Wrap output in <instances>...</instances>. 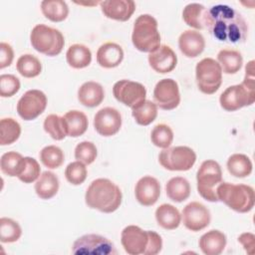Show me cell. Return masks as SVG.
<instances>
[{
	"instance_id": "obj_1",
	"label": "cell",
	"mask_w": 255,
	"mask_h": 255,
	"mask_svg": "<svg viewBox=\"0 0 255 255\" xmlns=\"http://www.w3.org/2000/svg\"><path fill=\"white\" fill-rule=\"evenodd\" d=\"M202 23L203 29L221 42L244 43L248 36V24L243 16L225 4L206 8Z\"/></svg>"
},
{
	"instance_id": "obj_2",
	"label": "cell",
	"mask_w": 255,
	"mask_h": 255,
	"mask_svg": "<svg viewBox=\"0 0 255 255\" xmlns=\"http://www.w3.org/2000/svg\"><path fill=\"white\" fill-rule=\"evenodd\" d=\"M123 199L120 187L108 178H97L91 182L85 194L86 204L104 213L116 211Z\"/></svg>"
},
{
	"instance_id": "obj_3",
	"label": "cell",
	"mask_w": 255,
	"mask_h": 255,
	"mask_svg": "<svg viewBox=\"0 0 255 255\" xmlns=\"http://www.w3.org/2000/svg\"><path fill=\"white\" fill-rule=\"evenodd\" d=\"M254 60L247 63L245 77L241 84L233 85L225 89L220 95L219 103L223 110L234 112L243 107L251 106L255 101V74Z\"/></svg>"
},
{
	"instance_id": "obj_4",
	"label": "cell",
	"mask_w": 255,
	"mask_h": 255,
	"mask_svg": "<svg viewBox=\"0 0 255 255\" xmlns=\"http://www.w3.org/2000/svg\"><path fill=\"white\" fill-rule=\"evenodd\" d=\"M121 242L129 255H155L162 248V239L158 233L143 230L136 225H128L123 229Z\"/></svg>"
},
{
	"instance_id": "obj_5",
	"label": "cell",
	"mask_w": 255,
	"mask_h": 255,
	"mask_svg": "<svg viewBox=\"0 0 255 255\" xmlns=\"http://www.w3.org/2000/svg\"><path fill=\"white\" fill-rule=\"evenodd\" d=\"M216 194L218 201L236 212L246 213L254 207L255 192L250 185L222 181L216 188Z\"/></svg>"
},
{
	"instance_id": "obj_6",
	"label": "cell",
	"mask_w": 255,
	"mask_h": 255,
	"mask_svg": "<svg viewBox=\"0 0 255 255\" xmlns=\"http://www.w3.org/2000/svg\"><path fill=\"white\" fill-rule=\"evenodd\" d=\"M131 42L138 51L145 53H151L160 46L158 24L153 16L141 14L135 19L132 28Z\"/></svg>"
},
{
	"instance_id": "obj_7",
	"label": "cell",
	"mask_w": 255,
	"mask_h": 255,
	"mask_svg": "<svg viewBox=\"0 0 255 255\" xmlns=\"http://www.w3.org/2000/svg\"><path fill=\"white\" fill-rule=\"evenodd\" d=\"M30 41L36 51L50 57L59 55L65 45L62 32L44 24H38L32 29Z\"/></svg>"
},
{
	"instance_id": "obj_8",
	"label": "cell",
	"mask_w": 255,
	"mask_h": 255,
	"mask_svg": "<svg viewBox=\"0 0 255 255\" xmlns=\"http://www.w3.org/2000/svg\"><path fill=\"white\" fill-rule=\"evenodd\" d=\"M197 191L201 197L210 202H217L216 188L223 181L220 164L213 160H204L196 172Z\"/></svg>"
},
{
	"instance_id": "obj_9",
	"label": "cell",
	"mask_w": 255,
	"mask_h": 255,
	"mask_svg": "<svg viewBox=\"0 0 255 255\" xmlns=\"http://www.w3.org/2000/svg\"><path fill=\"white\" fill-rule=\"evenodd\" d=\"M196 84L200 92L212 95L218 91L222 84V70L217 61L204 58L195 67Z\"/></svg>"
},
{
	"instance_id": "obj_10",
	"label": "cell",
	"mask_w": 255,
	"mask_h": 255,
	"mask_svg": "<svg viewBox=\"0 0 255 255\" xmlns=\"http://www.w3.org/2000/svg\"><path fill=\"white\" fill-rule=\"evenodd\" d=\"M162 167L171 171L189 170L196 161L195 151L185 145L163 148L158 155Z\"/></svg>"
},
{
	"instance_id": "obj_11",
	"label": "cell",
	"mask_w": 255,
	"mask_h": 255,
	"mask_svg": "<svg viewBox=\"0 0 255 255\" xmlns=\"http://www.w3.org/2000/svg\"><path fill=\"white\" fill-rule=\"evenodd\" d=\"M74 254L116 255L118 252L114 243L108 238L98 234H86L79 237L73 244Z\"/></svg>"
},
{
	"instance_id": "obj_12",
	"label": "cell",
	"mask_w": 255,
	"mask_h": 255,
	"mask_svg": "<svg viewBox=\"0 0 255 255\" xmlns=\"http://www.w3.org/2000/svg\"><path fill=\"white\" fill-rule=\"evenodd\" d=\"M113 94L117 101L133 109L145 101V87L130 80H120L113 87Z\"/></svg>"
},
{
	"instance_id": "obj_13",
	"label": "cell",
	"mask_w": 255,
	"mask_h": 255,
	"mask_svg": "<svg viewBox=\"0 0 255 255\" xmlns=\"http://www.w3.org/2000/svg\"><path fill=\"white\" fill-rule=\"evenodd\" d=\"M47 107V97L40 90H29L19 99L17 113L25 121L38 118Z\"/></svg>"
},
{
	"instance_id": "obj_14",
	"label": "cell",
	"mask_w": 255,
	"mask_h": 255,
	"mask_svg": "<svg viewBox=\"0 0 255 255\" xmlns=\"http://www.w3.org/2000/svg\"><path fill=\"white\" fill-rule=\"evenodd\" d=\"M155 105L162 110L170 111L178 107L180 103L179 87L175 80L162 79L158 81L153 90Z\"/></svg>"
},
{
	"instance_id": "obj_15",
	"label": "cell",
	"mask_w": 255,
	"mask_h": 255,
	"mask_svg": "<svg viewBox=\"0 0 255 255\" xmlns=\"http://www.w3.org/2000/svg\"><path fill=\"white\" fill-rule=\"evenodd\" d=\"M184 226L193 232L206 228L211 220L209 209L200 202L192 201L184 206L181 214Z\"/></svg>"
},
{
	"instance_id": "obj_16",
	"label": "cell",
	"mask_w": 255,
	"mask_h": 255,
	"mask_svg": "<svg viewBox=\"0 0 255 255\" xmlns=\"http://www.w3.org/2000/svg\"><path fill=\"white\" fill-rule=\"evenodd\" d=\"M122 127L121 113L111 107H106L98 111L94 117V128L103 136L116 134Z\"/></svg>"
},
{
	"instance_id": "obj_17",
	"label": "cell",
	"mask_w": 255,
	"mask_h": 255,
	"mask_svg": "<svg viewBox=\"0 0 255 255\" xmlns=\"http://www.w3.org/2000/svg\"><path fill=\"white\" fill-rule=\"evenodd\" d=\"M136 200L143 206L153 205L160 195L159 181L150 175L142 176L138 179L134 187Z\"/></svg>"
},
{
	"instance_id": "obj_18",
	"label": "cell",
	"mask_w": 255,
	"mask_h": 255,
	"mask_svg": "<svg viewBox=\"0 0 255 255\" xmlns=\"http://www.w3.org/2000/svg\"><path fill=\"white\" fill-rule=\"evenodd\" d=\"M149 66L159 74L170 73L177 64V56L167 45H160L155 51L148 54Z\"/></svg>"
},
{
	"instance_id": "obj_19",
	"label": "cell",
	"mask_w": 255,
	"mask_h": 255,
	"mask_svg": "<svg viewBox=\"0 0 255 255\" xmlns=\"http://www.w3.org/2000/svg\"><path fill=\"white\" fill-rule=\"evenodd\" d=\"M103 14L110 19L117 21H128L135 10V3L132 0H105L101 1Z\"/></svg>"
},
{
	"instance_id": "obj_20",
	"label": "cell",
	"mask_w": 255,
	"mask_h": 255,
	"mask_svg": "<svg viewBox=\"0 0 255 255\" xmlns=\"http://www.w3.org/2000/svg\"><path fill=\"white\" fill-rule=\"evenodd\" d=\"M180 52L187 58L199 56L205 48V40L202 34L195 30H185L178 38Z\"/></svg>"
},
{
	"instance_id": "obj_21",
	"label": "cell",
	"mask_w": 255,
	"mask_h": 255,
	"mask_svg": "<svg viewBox=\"0 0 255 255\" xmlns=\"http://www.w3.org/2000/svg\"><path fill=\"white\" fill-rule=\"evenodd\" d=\"M123 59V48L114 42H107L101 45L97 51V62L101 67L106 69L118 67Z\"/></svg>"
},
{
	"instance_id": "obj_22",
	"label": "cell",
	"mask_w": 255,
	"mask_h": 255,
	"mask_svg": "<svg viewBox=\"0 0 255 255\" xmlns=\"http://www.w3.org/2000/svg\"><path fill=\"white\" fill-rule=\"evenodd\" d=\"M227 243L226 235L217 229H212L204 233L199 241L198 245L200 250L205 255H219L225 249Z\"/></svg>"
},
{
	"instance_id": "obj_23",
	"label": "cell",
	"mask_w": 255,
	"mask_h": 255,
	"mask_svg": "<svg viewBox=\"0 0 255 255\" xmlns=\"http://www.w3.org/2000/svg\"><path fill=\"white\" fill-rule=\"evenodd\" d=\"M105 99V91L101 84L89 81L84 83L78 90L79 102L88 108H95L102 104Z\"/></svg>"
},
{
	"instance_id": "obj_24",
	"label": "cell",
	"mask_w": 255,
	"mask_h": 255,
	"mask_svg": "<svg viewBox=\"0 0 255 255\" xmlns=\"http://www.w3.org/2000/svg\"><path fill=\"white\" fill-rule=\"evenodd\" d=\"M155 219L157 224L167 230L177 228L181 221V214L178 209L168 203L159 205L155 210Z\"/></svg>"
},
{
	"instance_id": "obj_25",
	"label": "cell",
	"mask_w": 255,
	"mask_h": 255,
	"mask_svg": "<svg viewBox=\"0 0 255 255\" xmlns=\"http://www.w3.org/2000/svg\"><path fill=\"white\" fill-rule=\"evenodd\" d=\"M59 178L52 171H44L35 183V191L42 199L54 197L59 190Z\"/></svg>"
},
{
	"instance_id": "obj_26",
	"label": "cell",
	"mask_w": 255,
	"mask_h": 255,
	"mask_svg": "<svg viewBox=\"0 0 255 255\" xmlns=\"http://www.w3.org/2000/svg\"><path fill=\"white\" fill-rule=\"evenodd\" d=\"M165 191L170 200L174 202H182L189 197L191 187L186 178L182 176H175L166 182Z\"/></svg>"
},
{
	"instance_id": "obj_27",
	"label": "cell",
	"mask_w": 255,
	"mask_h": 255,
	"mask_svg": "<svg viewBox=\"0 0 255 255\" xmlns=\"http://www.w3.org/2000/svg\"><path fill=\"white\" fill-rule=\"evenodd\" d=\"M66 59L72 68L83 69L91 64L92 52L83 44H73L67 50Z\"/></svg>"
},
{
	"instance_id": "obj_28",
	"label": "cell",
	"mask_w": 255,
	"mask_h": 255,
	"mask_svg": "<svg viewBox=\"0 0 255 255\" xmlns=\"http://www.w3.org/2000/svg\"><path fill=\"white\" fill-rule=\"evenodd\" d=\"M217 62L221 67L222 73L231 75L236 74L242 68L243 57L239 51L222 49L217 54Z\"/></svg>"
},
{
	"instance_id": "obj_29",
	"label": "cell",
	"mask_w": 255,
	"mask_h": 255,
	"mask_svg": "<svg viewBox=\"0 0 255 255\" xmlns=\"http://www.w3.org/2000/svg\"><path fill=\"white\" fill-rule=\"evenodd\" d=\"M66 122L67 132L69 136L78 137L84 134L88 128V118L87 116L78 110H72L64 115Z\"/></svg>"
},
{
	"instance_id": "obj_30",
	"label": "cell",
	"mask_w": 255,
	"mask_h": 255,
	"mask_svg": "<svg viewBox=\"0 0 255 255\" xmlns=\"http://www.w3.org/2000/svg\"><path fill=\"white\" fill-rule=\"evenodd\" d=\"M226 166L231 175L239 178L249 176L253 169L251 159L243 153H234L230 155L227 159Z\"/></svg>"
},
{
	"instance_id": "obj_31",
	"label": "cell",
	"mask_w": 255,
	"mask_h": 255,
	"mask_svg": "<svg viewBox=\"0 0 255 255\" xmlns=\"http://www.w3.org/2000/svg\"><path fill=\"white\" fill-rule=\"evenodd\" d=\"M41 10L52 22H62L69 15L68 4L63 0H44L41 2Z\"/></svg>"
},
{
	"instance_id": "obj_32",
	"label": "cell",
	"mask_w": 255,
	"mask_h": 255,
	"mask_svg": "<svg viewBox=\"0 0 255 255\" xmlns=\"http://www.w3.org/2000/svg\"><path fill=\"white\" fill-rule=\"evenodd\" d=\"M25 157L16 151L5 152L0 159V167L4 174L8 176H19L23 170Z\"/></svg>"
},
{
	"instance_id": "obj_33",
	"label": "cell",
	"mask_w": 255,
	"mask_h": 255,
	"mask_svg": "<svg viewBox=\"0 0 255 255\" xmlns=\"http://www.w3.org/2000/svg\"><path fill=\"white\" fill-rule=\"evenodd\" d=\"M206 11V7L200 3H189L182 11V19L186 25L191 28L202 30L203 29V17Z\"/></svg>"
},
{
	"instance_id": "obj_34",
	"label": "cell",
	"mask_w": 255,
	"mask_h": 255,
	"mask_svg": "<svg viewBox=\"0 0 255 255\" xmlns=\"http://www.w3.org/2000/svg\"><path fill=\"white\" fill-rule=\"evenodd\" d=\"M16 69L21 76L25 78H34L40 75L42 71V64L34 55L24 54L18 58Z\"/></svg>"
},
{
	"instance_id": "obj_35",
	"label": "cell",
	"mask_w": 255,
	"mask_h": 255,
	"mask_svg": "<svg viewBox=\"0 0 255 255\" xmlns=\"http://www.w3.org/2000/svg\"><path fill=\"white\" fill-rule=\"evenodd\" d=\"M131 115L138 125L148 126L157 117V106L153 102L145 100L137 107L131 109Z\"/></svg>"
},
{
	"instance_id": "obj_36",
	"label": "cell",
	"mask_w": 255,
	"mask_h": 255,
	"mask_svg": "<svg viewBox=\"0 0 255 255\" xmlns=\"http://www.w3.org/2000/svg\"><path fill=\"white\" fill-rule=\"evenodd\" d=\"M21 134L19 123L12 118H4L0 121V144L9 145L15 142Z\"/></svg>"
},
{
	"instance_id": "obj_37",
	"label": "cell",
	"mask_w": 255,
	"mask_h": 255,
	"mask_svg": "<svg viewBox=\"0 0 255 255\" xmlns=\"http://www.w3.org/2000/svg\"><path fill=\"white\" fill-rule=\"evenodd\" d=\"M43 127L45 131L55 140H62L68 135L64 117L51 114L45 118Z\"/></svg>"
},
{
	"instance_id": "obj_38",
	"label": "cell",
	"mask_w": 255,
	"mask_h": 255,
	"mask_svg": "<svg viewBox=\"0 0 255 255\" xmlns=\"http://www.w3.org/2000/svg\"><path fill=\"white\" fill-rule=\"evenodd\" d=\"M22 235V228L11 218H0V241L2 243L16 242Z\"/></svg>"
},
{
	"instance_id": "obj_39",
	"label": "cell",
	"mask_w": 255,
	"mask_h": 255,
	"mask_svg": "<svg viewBox=\"0 0 255 255\" xmlns=\"http://www.w3.org/2000/svg\"><path fill=\"white\" fill-rule=\"evenodd\" d=\"M40 159L42 163L51 169L60 167L65 160L63 150L57 145H47L40 151Z\"/></svg>"
},
{
	"instance_id": "obj_40",
	"label": "cell",
	"mask_w": 255,
	"mask_h": 255,
	"mask_svg": "<svg viewBox=\"0 0 255 255\" xmlns=\"http://www.w3.org/2000/svg\"><path fill=\"white\" fill-rule=\"evenodd\" d=\"M151 142L160 148H167L173 140V131L171 128L165 124L156 125L150 132Z\"/></svg>"
},
{
	"instance_id": "obj_41",
	"label": "cell",
	"mask_w": 255,
	"mask_h": 255,
	"mask_svg": "<svg viewBox=\"0 0 255 255\" xmlns=\"http://www.w3.org/2000/svg\"><path fill=\"white\" fill-rule=\"evenodd\" d=\"M88 170L85 163L76 160L69 163L65 169L66 179L73 185L82 184L87 178Z\"/></svg>"
},
{
	"instance_id": "obj_42",
	"label": "cell",
	"mask_w": 255,
	"mask_h": 255,
	"mask_svg": "<svg viewBox=\"0 0 255 255\" xmlns=\"http://www.w3.org/2000/svg\"><path fill=\"white\" fill-rule=\"evenodd\" d=\"M97 154V147L92 141L84 140L75 147V158L85 164L93 163L96 160Z\"/></svg>"
},
{
	"instance_id": "obj_43",
	"label": "cell",
	"mask_w": 255,
	"mask_h": 255,
	"mask_svg": "<svg viewBox=\"0 0 255 255\" xmlns=\"http://www.w3.org/2000/svg\"><path fill=\"white\" fill-rule=\"evenodd\" d=\"M41 172V167L38 161L30 156H25V163L21 174L18 178L24 183H31L39 178Z\"/></svg>"
},
{
	"instance_id": "obj_44",
	"label": "cell",
	"mask_w": 255,
	"mask_h": 255,
	"mask_svg": "<svg viewBox=\"0 0 255 255\" xmlns=\"http://www.w3.org/2000/svg\"><path fill=\"white\" fill-rule=\"evenodd\" d=\"M20 89L19 79L11 74H3L0 76V96L9 98L14 96Z\"/></svg>"
},
{
	"instance_id": "obj_45",
	"label": "cell",
	"mask_w": 255,
	"mask_h": 255,
	"mask_svg": "<svg viewBox=\"0 0 255 255\" xmlns=\"http://www.w3.org/2000/svg\"><path fill=\"white\" fill-rule=\"evenodd\" d=\"M14 59V51L10 44L0 43V69L9 67Z\"/></svg>"
},
{
	"instance_id": "obj_46",
	"label": "cell",
	"mask_w": 255,
	"mask_h": 255,
	"mask_svg": "<svg viewBox=\"0 0 255 255\" xmlns=\"http://www.w3.org/2000/svg\"><path fill=\"white\" fill-rule=\"evenodd\" d=\"M238 242L242 244L245 251L249 255H253L255 252L254 246H255V236L253 233L250 232H244L238 237Z\"/></svg>"
}]
</instances>
